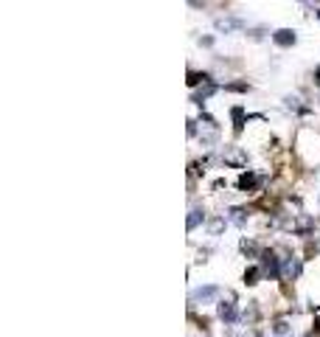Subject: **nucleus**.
Returning <instances> with one entry per match:
<instances>
[{"label":"nucleus","instance_id":"2","mask_svg":"<svg viewBox=\"0 0 320 337\" xmlns=\"http://www.w3.org/2000/svg\"><path fill=\"white\" fill-rule=\"evenodd\" d=\"M217 295H219V287H199V289L191 292V301H211Z\"/></svg>","mask_w":320,"mask_h":337},{"label":"nucleus","instance_id":"4","mask_svg":"<svg viewBox=\"0 0 320 337\" xmlns=\"http://www.w3.org/2000/svg\"><path fill=\"white\" fill-rule=\"evenodd\" d=\"M217 312H219V318L225 320V323H233V320H236V306L230 301H222Z\"/></svg>","mask_w":320,"mask_h":337},{"label":"nucleus","instance_id":"11","mask_svg":"<svg viewBox=\"0 0 320 337\" xmlns=\"http://www.w3.org/2000/svg\"><path fill=\"white\" fill-rule=\"evenodd\" d=\"M318 82H320V68H318Z\"/></svg>","mask_w":320,"mask_h":337},{"label":"nucleus","instance_id":"1","mask_svg":"<svg viewBox=\"0 0 320 337\" xmlns=\"http://www.w3.org/2000/svg\"><path fill=\"white\" fill-rule=\"evenodd\" d=\"M261 273L267 278H278L281 276V264H278V259L273 256V253H264V264H261Z\"/></svg>","mask_w":320,"mask_h":337},{"label":"nucleus","instance_id":"8","mask_svg":"<svg viewBox=\"0 0 320 337\" xmlns=\"http://www.w3.org/2000/svg\"><path fill=\"white\" fill-rule=\"evenodd\" d=\"M253 183H256V177H253V174H242V177H239V186H242L244 191L253 189Z\"/></svg>","mask_w":320,"mask_h":337},{"label":"nucleus","instance_id":"6","mask_svg":"<svg viewBox=\"0 0 320 337\" xmlns=\"http://www.w3.org/2000/svg\"><path fill=\"white\" fill-rule=\"evenodd\" d=\"M239 26H242L239 20H219V23H217L219 31H228V28H239Z\"/></svg>","mask_w":320,"mask_h":337},{"label":"nucleus","instance_id":"3","mask_svg":"<svg viewBox=\"0 0 320 337\" xmlns=\"http://www.w3.org/2000/svg\"><path fill=\"white\" fill-rule=\"evenodd\" d=\"M273 40H275L278 45H284V48H289V45H295V31H289V28H278L275 34H273Z\"/></svg>","mask_w":320,"mask_h":337},{"label":"nucleus","instance_id":"5","mask_svg":"<svg viewBox=\"0 0 320 337\" xmlns=\"http://www.w3.org/2000/svg\"><path fill=\"white\" fill-rule=\"evenodd\" d=\"M259 276H264V273H261L259 267H250V270H244V284H259V281H256V278Z\"/></svg>","mask_w":320,"mask_h":337},{"label":"nucleus","instance_id":"10","mask_svg":"<svg viewBox=\"0 0 320 337\" xmlns=\"http://www.w3.org/2000/svg\"><path fill=\"white\" fill-rule=\"evenodd\" d=\"M286 332H289V326H286V320H278V323H275V335H278V337H284Z\"/></svg>","mask_w":320,"mask_h":337},{"label":"nucleus","instance_id":"9","mask_svg":"<svg viewBox=\"0 0 320 337\" xmlns=\"http://www.w3.org/2000/svg\"><path fill=\"white\" fill-rule=\"evenodd\" d=\"M199 214H202V211H191V216H188V231H194V228L199 225V219H202Z\"/></svg>","mask_w":320,"mask_h":337},{"label":"nucleus","instance_id":"7","mask_svg":"<svg viewBox=\"0 0 320 337\" xmlns=\"http://www.w3.org/2000/svg\"><path fill=\"white\" fill-rule=\"evenodd\" d=\"M199 82H211L208 73H188V85H199Z\"/></svg>","mask_w":320,"mask_h":337}]
</instances>
